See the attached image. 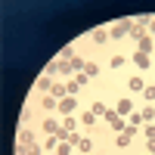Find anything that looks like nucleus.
I'll return each mask as SVG.
<instances>
[{
	"label": "nucleus",
	"mask_w": 155,
	"mask_h": 155,
	"mask_svg": "<svg viewBox=\"0 0 155 155\" xmlns=\"http://www.w3.org/2000/svg\"><path fill=\"white\" fill-rule=\"evenodd\" d=\"M121 78V84H124V93H130V96H140L146 90V84H149V78L146 74H140V71H134V68H127L124 74H118Z\"/></svg>",
	"instance_id": "nucleus-1"
},
{
	"label": "nucleus",
	"mask_w": 155,
	"mask_h": 155,
	"mask_svg": "<svg viewBox=\"0 0 155 155\" xmlns=\"http://www.w3.org/2000/svg\"><path fill=\"white\" fill-rule=\"evenodd\" d=\"M130 28H134V19H115V22H109L112 47H124L127 37H130Z\"/></svg>",
	"instance_id": "nucleus-2"
},
{
	"label": "nucleus",
	"mask_w": 155,
	"mask_h": 155,
	"mask_svg": "<svg viewBox=\"0 0 155 155\" xmlns=\"http://www.w3.org/2000/svg\"><path fill=\"white\" fill-rule=\"evenodd\" d=\"M127 68H130V53H127L124 47H112V53H109V71L118 78V74H124Z\"/></svg>",
	"instance_id": "nucleus-3"
},
{
	"label": "nucleus",
	"mask_w": 155,
	"mask_h": 155,
	"mask_svg": "<svg viewBox=\"0 0 155 155\" xmlns=\"http://www.w3.org/2000/svg\"><path fill=\"white\" fill-rule=\"evenodd\" d=\"M28 102H31L41 115H56V106H59V99H56L53 93H31Z\"/></svg>",
	"instance_id": "nucleus-4"
},
{
	"label": "nucleus",
	"mask_w": 155,
	"mask_h": 155,
	"mask_svg": "<svg viewBox=\"0 0 155 155\" xmlns=\"http://www.w3.org/2000/svg\"><path fill=\"white\" fill-rule=\"evenodd\" d=\"M130 53V68L140 71V74H152L155 71V56L149 53H140V50H127Z\"/></svg>",
	"instance_id": "nucleus-5"
},
{
	"label": "nucleus",
	"mask_w": 155,
	"mask_h": 155,
	"mask_svg": "<svg viewBox=\"0 0 155 155\" xmlns=\"http://www.w3.org/2000/svg\"><path fill=\"white\" fill-rule=\"evenodd\" d=\"M87 41H90V47H93L96 53L109 50V47H112V37H109V25H96V28L87 34Z\"/></svg>",
	"instance_id": "nucleus-6"
},
{
	"label": "nucleus",
	"mask_w": 155,
	"mask_h": 155,
	"mask_svg": "<svg viewBox=\"0 0 155 155\" xmlns=\"http://www.w3.org/2000/svg\"><path fill=\"white\" fill-rule=\"evenodd\" d=\"M112 109L121 115V118H130V112H137L140 109V102L130 96V93H115V99H112Z\"/></svg>",
	"instance_id": "nucleus-7"
},
{
	"label": "nucleus",
	"mask_w": 155,
	"mask_h": 155,
	"mask_svg": "<svg viewBox=\"0 0 155 155\" xmlns=\"http://www.w3.org/2000/svg\"><path fill=\"white\" fill-rule=\"evenodd\" d=\"M81 109H84V96H65V99H59L56 115H59V118H65V115H78Z\"/></svg>",
	"instance_id": "nucleus-8"
},
{
	"label": "nucleus",
	"mask_w": 155,
	"mask_h": 155,
	"mask_svg": "<svg viewBox=\"0 0 155 155\" xmlns=\"http://www.w3.org/2000/svg\"><path fill=\"white\" fill-rule=\"evenodd\" d=\"M109 146L118 149V152H130V149H134V137H127V134H112V137H109Z\"/></svg>",
	"instance_id": "nucleus-9"
},
{
	"label": "nucleus",
	"mask_w": 155,
	"mask_h": 155,
	"mask_svg": "<svg viewBox=\"0 0 155 155\" xmlns=\"http://www.w3.org/2000/svg\"><path fill=\"white\" fill-rule=\"evenodd\" d=\"M53 81H56V78H50V74H37V81H34V90H31V93H50V90H53Z\"/></svg>",
	"instance_id": "nucleus-10"
},
{
	"label": "nucleus",
	"mask_w": 155,
	"mask_h": 155,
	"mask_svg": "<svg viewBox=\"0 0 155 155\" xmlns=\"http://www.w3.org/2000/svg\"><path fill=\"white\" fill-rule=\"evenodd\" d=\"M140 102H143V106H155V81L146 84V90L140 93Z\"/></svg>",
	"instance_id": "nucleus-11"
},
{
	"label": "nucleus",
	"mask_w": 155,
	"mask_h": 155,
	"mask_svg": "<svg viewBox=\"0 0 155 155\" xmlns=\"http://www.w3.org/2000/svg\"><path fill=\"white\" fill-rule=\"evenodd\" d=\"M62 127H65L68 134H74V130H81V121H78V115H65V118H62Z\"/></svg>",
	"instance_id": "nucleus-12"
},
{
	"label": "nucleus",
	"mask_w": 155,
	"mask_h": 155,
	"mask_svg": "<svg viewBox=\"0 0 155 155\" xmlns=\"http://www.w3.org/2000/svg\"><path fill=\"white\" fill-rule=\"evenodd\" d=\"M56 99H65L68 96V87H65V81H53V90H50Z\"/></svg>",
	"instance_id": "nucleus-13"
},
{
	"label": "nucleus",
	"mask_w": 155,
	"mask_h": 155,
	"mask_svg": "<svg viewBox=\"0 0 155 155\" xmlns=\"http://www.w3.org/2000/svg\"><path fill=\"white\" fill-rule=\"evenodd\" d=\"M140 115H143V124L155 121V106H143V102H140Z\"/></svg>",
	"instance_id": "nucleus-14"
},
{
	"label": "nucleus",
	"mask_w": 155,
	"mask_h": 155,
	"mask_svg": "<svg viewBox=\"0 0 155 155\" xmlns=\"http://www.w3.org/2000/svg\"><path fill=\"white\" fill-rule=\"evenodd\" d=\"M41 146H44V152H56L59 140H56V137H44V140H41Z\"/></svg>",
	"instance_id": "nucleus-15"
},
{
	"label": "nucleus",
	"mask_w": 155,
	"mask_h": 155,
	"mask_svg": "<svg viewBox=\"0 0 155 155\" xmlns=\"http://www.w3.org/2000/svg\"><path fill=\"white\" fill-rule=\"evenodd\" d=\"M56 155H78V152H74L71 143H59V146H56Z\"/></svg>",
	"instance_id": "nucleus-16"
},
{
	"label": "nucleus",
	"mask_w": 155,
	"mask_h": 155,
	"mask_svg": "<svg viewBox=\"0 0 155 155\" xmlns=\"http://www.w3.org/2000/svg\"><path fill=\"white\" fill-rule=\"evenodd\" d=\"M127 124H130V127H143V115H140V109H137V112H130Z\"/></svg>",
	"instance_id": "nucleus-17"
},
{
	"label": "nucleus",
	"mask_w": 155,
	"mask_h": 155,
	"mask_svg": "<svg viewBox=\"0 0 155 155\" xmlns=\"http://www.w3.org/2000/svg\"><path fill=\"white\" fill-rule=\"evenodd\" d=\"M146 34H152V37H155V16L149 19V28H146Z\"/></svg>",
	"instance_id": "nucleus-18"
},
{
	"label": "nucleus",
	"mask_w": 155,
	"mask_h": 155,
	"mask_svg": "<svg viewBox=\"0 0 155 155\" xmlns=\"http://www.w3.org/2000/svg\"><path fill=\"white\" fill-rule=\"evenodd\" d=\"M47 155H56V152H47Z\"/></svg>",
	"instance_id": "nucleus-19"
},
{
	"label": "nucleus",
	"mask_w": 155,
	"mask_h": 155,
	"mask_svg": "<svg viewBox=\"0 0 155 155\" xmlns=\"http://www.w3.org/2000/svg\"><path fill=\"white\" fill-rule=\"evenodd\" d=\"M152 124H155V121H152Z\"/></svg>",
	"instance_id": "nucleus-20"
}]
</instances>
